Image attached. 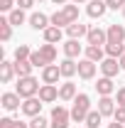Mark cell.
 Segmentation results:
<instances>
[{
    "label": "cell",
    "mask_w": 125,
    "mask_h": 128,
    "mask_svg": "<svg viewBox=\"0 0 125 128\" xmlns=\"http://www.w3.org/2000/svg\"><path fill=\"white\" fill-rule=\"evenodd\" d=\"M7 20H10V25H22L25 22V10L22 8H15L12 12H7Z\"/></svg>",
    "instance_id": "83f0119b"
},
{
    "label": "cell",
    "mask_w": 125,
    "mask_h": 128,
    "mask_svg": "<svg viewBox=\"0 0 125 128\" xmlns=\"http://www.w3.org/2000/svg\"><path fill=\"white\" fill-rule=\"evenodd\" d=\"M12 128H30V123H22V121H15V123H12Z\"/></svg>",
    "instance_id": "ab89813d"
},
{
    "label": "cell",
    "mask_w": 125,
    "mask_h": 128,
    "mask_svg": "<svg viewBox=\"0 0 125 128\" xmlns=\"http://www.w3.org/2000/svg\"><path fill=\"white\" fill-rule=\"evenodd\" d=\"M59 40H62V27H54V25H52V27H47V30H44V42L57 44Z\"/></svg>",
    "instance_id": "7402d4cb"
},
{
    "label": "cell",
    "mask_w": 125,
    "mask_h": 128,
    "mask_svg": "<svg viewBox=\"0 0 125 128\" xmlns=\"http://www.w3.org/2000/svg\"><path fill=\"white\" fill-rule=\"evenodd\" d=\"M123 126H125V123H118V121H115V123H110L108 128H123Z\"/></svg>",
    "instance_id": "60d3db41"
},
{
    "label": "cell",
    "mask_w": 125,
    "mask_h": 128,
    "mask_svg": "<svg viewBox=\"0 0 125 128\" xmlns=\"http://www.w3.org/2000/svg\"><path fill=\"white\" fill-rule=\"evenodd\" d=\"M52 2H57V5H66L69 0H52Z\"/></svg>",
    "instance_id": "7bdbcfd3"
},
{
    "label": "cell",
    "mask_w": 125,
    "mask_h": 128,
    "mask_svg": "<svg viewBox=\"0 0 125 128\" xmlns=\"http://www.w3.org/2000/svg\"><path fill=\"white\" fill-rule=\"evenodd\" d=\"M113 89H115V86H113V79H110V76H101L98 84H96V91H98L101 96H110Z\"/></svg>",
    "instance_id": "ac0fdd59"
},
{
    "label": "cell",
    "mask_w": 125,
    "mask_h": 128,
    "mask_svg": "<svg viewBox=\"0 0 125 128\" xmlns=\"http://www.w3.org/2000/svg\"><path fill=\"white\" fill-rule=\"evenodd\" d=\"M106 54L113 57V59H120L125 52H123V44H113V42H106Z\"/></svg>",
    "instance_id": "4316f807"
},
{
    "label": "cell",
    "mask_w": 125,
    "mask_h": 128,
    "mask_svg": "<svg viewBox=\"0 0 125 128\" xmlns=\"http://www.w3.org/2000/svg\"><path fill=\"white\" fill-rule=\"evenodd\" d=\"M30 62H32V66H42V69H44V66H47V59H44V57H42V52H39V49H37V52H32V57H30Z\"/></svg>",
    "instance_id": "1f68e13d"
},
{
    "label": "cell",
    "mask_w": 125,
    "mask_h": 128,
    "mask_svg": "<svg viewBox=\"0 0 125 128\" xmlns=\"http://www.w3.org/2000/svg\"><path fill=\"white\" fill-rule=\"evenodd\" d=\"M30 128H47V118H44L42 113H39V116H34V118L30 121Z\"/></svg>",
    "instance_id": "d6a6232c"
},
{
    "label": "cell",
    "mask_w": 125,
    "mask_h": 128,
    "mask_svg": "<svg viewBox=\"0 0 125 128\" xmlns=\"http://www.w3.org/2000/svg\"><path fill=\"white\" fill-rule=\"evenodd\" d=\"M30 27L32 30H47V27H52V20H49L47 15H44V12H34V15L30 17Z\"/></svg>",
    "instance_id": "52a82bcc"
},
{
    "label": "cell",
    "mask_w": 125,
    "mask_h": 128,
    "mask_svg": "<svg viewBox=\"0 0 125 128\" xmlns=\"http://www.w3.org/2000/svg\"><path fill=\"white\" fill-rule=\"evenodd\" d=\"M49 20H52V25H54V27H69V25H71V22H69V17L64 15V10H57Z\"/></svg>",
    "instance_id": "484cf974"
},
{
    "label": "cell",
    "mask_w": 125,
    "mask_h": 128,
    "mask_svg": "<svg viewBox=\"0 0 125 128\" xmlns=\"http://www.w3.org/2000/svg\"><path fill=\"white\" fill-rule=\"evenodd\" d=\"M86 59H91V62H103L106 59V49L103 47H98V44H88L86 47Z\"/></svg>",
    "instance_id": "9a60e30c"
},
{
    "label": "cell",
    "mask_w": 125,
    "mask_h": 128,
    "mask_svg": "<svg viewBox=\"0 0 125 128\" xmlns=\"http://www.w3.org/2000/svg\"><path fill=\"white\" fill-rule=\"evenodd\" d=\"M59 98L62 101H71V98H76V84H71V81H66L59 86Z\"/></svg>",
    "instance_id": "d6986e66"
},
{
    "label": "cell",
    "mask_w": 125,
    "mask_h": 128,
    "mask_svg": "<svg viewBox=\"0 0 125 128\" xmlns=\"http://www.w3.org/2000/svg\"><path fill=\"white\" fill-rule=\"evenodd\" d=\"M91 27H86V25H81V22H71L69 27H66V34H69V40H78V37H83V34H88Z\"/></svg>",
    "instance_id": "2e32d148"
},
{
    "label": "cell",
    "mask_w": 125,
    "mask_h": 128,
    "mask_svg": "<svg viewBox=\"0 0 125 128\" xmlns=\"http://www.w3.org/2000/svg\"><path fill=\"white\" fill-rule=\"evenodd\" d=\"M115 108H118V106H115V101H113L110 96H101V101H98V111L103 113V116H113Z\"/></svg>",
    "instance_id": "e0dca14e"
},
{
    "label": "cell",
    "mask_w": 125,
    "mask_h": 128,
    "mask_svg": "<svg viewBox=\"0 0 125 128\" xmlns=\"http://www.w3.org/2000/svg\"><path fill=\"white\" fill-rule=\"evenodd\" d=\"M64 15L69 17V22H78V5H64Z\"/></svg>",
    "instance_id": "f546056e"
},
{
    "label": "cell",
    "mask_w": 125,
    "mask_h": 128,
    "mask_svg": "<svg viewBox=\"0 0 125 128\" xmlns=\"http://www.w3.org/2000/svg\"><path fill=\"white\" fill-rule=\"evenodd\" d=\"M59 69H62V76H66V79H69V76H74V74H78V64L74 62V59H69V57L59 64Z\"/></svg>",
    "instance_id": "ffe728a7"
},
{
    "label": "cell",
    "mask_w": 125,
    "mask_h": 128,
    "mask_svg": "<svg viewBox=\"0 0 125 128\" xmlns=\"http://www.w3.org/2000/svg\"><path fill=\"white\" fill-rule=\"evenodd\" d=\"M106 10H108L106 0H91V2H88V8H86L88 17H103V15H106Z\"/></svg>",
    "instance_id": "7c38bea8"
},
{
    "label": "cell",
    "mask_w": 125,
    "mask_h": 128,
    "mask_svg": "<svg viewBox=\"0 0 125 128\" xmlns=\"http://www.w3.org/2000/svg\"><path fill=\"white\" fill-rule=\"evenodd\" d=\"M12 118H0V128H12Z\"/></svg>",
    "instance_id": "f35d334b"
},
{
    "label": "cell",
    "mask_w": 125,
    "mask_h": 128,
    "mask_svg": "<svg viewBox=\"0 0 125 128\" xmlns=\"http://www.w3.org/2000/svg\"><path fill=\"white\" fill-rule=\"evenodd\" d=\"M86 40H88V44H106L108 42V32L106 30H101V27H91L88 30V34H86Z\"/></svg>",
    "instance_id": "8992f818"
},
{
    "label": "cell",
    "mask_w": 125,
    "mask_h": 128,
    "mask_svg": "<svg viewBox=\"0 0 125 128\" xmlns=\"http://www.w3.org/2000/svg\"><path fill=\"white\" fill-rule=\"evenodd\" d=\"M113 118H115L118 123H125V106H118L115 113H113Z\"/></svg>",
    "instance_id": "e575fe53"
},
{
    "label": "cell",
    "mask_w": 125,
    "mask_h": 128,
    "mask_svg": "<svg viewBox=\"0 0 125 128\" xmlns=\"http://www.w3.org/2000/svg\"><path fill=\"white\" fill-rule=\"evenodd\" d=\"M39 81L34 79V76H22L20 79V84H17V94L22 96V98H30V96H34V94H39Z\"/></svg>",
    "instance_id": "7a4b0ae2"
},
{
    "label": "cell",
    "mask_w": 125,
    "mask_h": 128,
    "mask_svg": "<svg viewBox=\"0 0 125 128\" xmlns=\"http://www.w3.org/2000/svg\"><path fill=\"white\" fill-rule=\"evenodd\" d=\"M32 57V52H30V47L27 44H20V47L15 49V62H22V59H30Z\"/></svg>",
    "instance_id": "4dcf8cb0"
},
{
    "label": "cell",
    "mask_w": 125,
    "mask_h": 128,
    "mask_svg": "<svg viewBox=\"0 0 125 128\" xmlns=\"http://www.w3.org/2000/svg\"><path fill=\"white\" fill-rule=\"evenodd\" d=\"M12 5H15V0H0V10L2 12H12Z\"/></svg>",
    "instance_id": "d590c367"
},
{
    "label": "cell",
    "mask_w": 125,
    "mask_h": 128,
    "mask_svg": "<svg viewBox=\"0 0 125 128\" xmlns=\"http://www.w3.org/2000/svg\"><path fill=\"white\" fill-rule=\"evenodd\" d=\"M20 98H22V96L17 94H2V98H0V101H2V108H7V111H17V108H22V104H20Z\"/></svg>",
    "instance_id": "4fadbf2b"
},
{
    "label": "cell",
    "mask_w": 125,
    "mask_h": 128,
    "mask_svg": "<svg viewBox=\"0 0 125 128\" xmlns=\"http://www.w3.org/2000/svg\"><path fill=\"white\" fill-rule=\"evenodd\" d=\"M118 62H120V69H123V72H125V54H123V57H120V59H118Z\"/></svg>",
    "instance_id": "b9f144b4"
},
{
    "label": "cell",
    "mask_w": 125,
    "mask_h": 128,
    "mask_svg": "<svg viewBox=\"0 0 125 128\" xmlns=\"http://www.w3.org/2000/svg\"><path fill=\"white\" fill-rule=\"evenodd\" d=\"M59 76H62L59 64H47V66L42 69V81H44V84H57Z\"/></svg>",
    "instance_id": "5b68a950"
},
{
    "label": "cell",
    "mask_w": 125,
    "mask_h": 128,
    "mask_svg": "<svg viewBox=\"0 0 125 128\" xmlns=\"http://www.w3.org/2000/svg\"><path fill=\"white\" fill-rule=\"evenodd\" d=\"M42 98H37V96H30V98H25V104H22V113L25 116H30V118H34V116H39L42 113Z\"/></svg>",
    "instance_id": "277c9868"
},
{
    "label": "cell",
    "mask_w": 125,
    "mask_h": 128,
    "mask_svg": "<svg viewBox=\"0 0 125 128\" xmlns=\"http://www.w3.org/2000/svg\"><path fill=\"white\" fill-rule=\"evenodd\" d=\"M32 2H34V0H17V8L27 10V8H32Z\"/></svg>",
    "instance_id": "74e56055"
},
{
    "label": "cell",
    "mask_w": 125,
    "mask_h": 128,
    "mask_svg": "<svg viewBox=\"0 0 125 128\" xmlns=\"http://www.w3.org/2000/svg\"><path fill=\"white\" fill-rule=\"evenodd\" d=\"M10 34H12V25H10V20L5 17V20H0V40H2V42H7V40H10Z\"/></svg>",
    "instance_id": "f1b7e54d"
},
{
    "label": "cell",
    "mask_w": 125,
    "mask_h": 128,
    "mask_svg": "<svg viewBox=\"0 0 125 128\" xmlns=\"http://www.w3.org/2000/svg\"><path fill=\"white\" fill-rule=\"evenodd\" d=\"M64 54L69 57V59H74L81 54V44H78V40H69L66 44H64Z\"/></svg>",
    "instance_id": "603a6c76"
},
{
    "label": "cell",
    "mask_w": 125,
    "mask_h": 128,
    "mask_svg": "<svg viewBox=\"0 0 125 128\" xmlns=\"http://www.w3.org/2000/svg\"><path fill=\"white\" fill-rule=\"evenodd\" d=\"M32 62L30 59H22V62H15V72H17V76L22 79V76H32Z\"/></svg>",
    "instance_id": "44dd1931"
},
{
    "label": "cell",
    "mask_w": 125,
    "mask_h": 128,
    "mask_svg": "<svg viewBox=\"0 0 125 128\" xmlns=\"http://www.w3.org/2000/svg\"><path fill=\"white\" fill-rule=\"evenodd\" d=\"M78 76H81V79H93L96 76V62L81 59V62H78Z\"/></svg>",
    "instance_id": "8fae6325"
},
{
    "label": "cell",
    "mask_w": 125,
    "mask_h": 128,
    "mask_svg": "<svg viewBox=\"0 0 125 128\" xmlns=\"http://www.w3.org/2000/svg\"><path fill=\"white\" fill-rule=\"evenodd\" d=\"M118 69H120V62L118 59H113V57H106L103 62H101V72H103V76H115L118 74Z\"/></svg>",
    "instance_id": "ba28073f"
},
{
    "label": "cell",
    "mask_w": 125,
    "mask_h": 128,
    "mask_svg": "<svg viewBox=\"0 0 125 128\" xmlns=\"http://www.w3.org/2000/svg\"><path fill=\"white\" fill-rule=\"evenodd\" d=\"M118 106H125V86L118 89Z\"/></svg>",
    "instance_id": "8d00e7d4"
},
{
    "label": "cell",
    "mask_w": 125,
    "mask_h": 128,
    "mask_svg": "<svg viewBox=\"0 0 125 128\" xmlns=\"http://www.w3.org/2000/svg\"><path fill=\"white\" fill-rule=\"evenodd\" d=\"M106 32H108V42H113V44H123L125 42V27L123 25H110Z\"/></svg>",
    "instance_id": "9c48e42d"
},
{
    "label": "cell",
    "mask_w": 125,
    "mask_h": 128,
    "mask_svg": "<svg viewBox=\"0 0 125 128\" xmlns=\"http://www.w3.org/2000/svg\"><path fill=\"white\" fill-rule=\"evenodd\" d=\"M123 15H125V8H123Z\"/></svg>",
    "instance_id": "f6af8a7d"
},
{
    "label": "cell",
    "mask_w": 125,
    "mask_h": 128,
    "mask_svg": "<svg viewBox=\"0 0 125 128\" xmlns=\"http://www.w3.org/2000/svg\"><path fill=\"white\" fill-rule=\"evenodd\" d=\"M69 121H71V111H66L64 106L52 108V128H69Z\"/></svg>",
    "instance_id": "3957f363"
},
{
    "label": "cell",
    "mask_w": 125,
    "mask_h": 128,
    "mask_svg": "<svg viewBox=\"0 0 125 128\" xmlns=\"http://www.w3.org/2000/svg\"><path fill=\"white\" fill-rule=\"evenodd\" d=\"M15 62H7V59H2L0 62V81L2 84H7V81H12V76H15Z\"/></svg>",
    "instance_id": "30bf717a"
},
{
    "label": "cell",
    "mask_w": 125,
    "mask_h": 128,
    "mask_svg": "<svg viewBox=\"0 0 125 128\" xmlns=\"http://www.w3.org/2000/svg\"><path fill=\"white\" fill-rule=\"evenodd\" d=\"M101 121H103V113L96 108V111H91L88 116H86L83 123H86V128H98V126H101Z\"/></svg>",
    "instance_id": "cb8c5ba5"
},
{
    "label": "cell",
    "mask_w": 125,
    "mask_h": 128,
    "mask_svg": "<svg viewBox=\"0 0 125 128\" xmlns=\"http://www.w3.org/2000/svg\"><path fill=\"white\" fill-rule=\"evenodd\" d=\"M39 52H42V57H44V59H47L49 64H54V59H57V47H54V44L44 42V44L39 47Z\"/></svg>",
    "instance_id": "d4e9b609"
},
{
    "label": "cell",
    "mask_w": 125,
    "mask_h": 128,
    "mask_svg": "<svg viewBox=\"0 0 125 128\" xmlns=\"http://www.w3.org/2000/svg\"><path fill=\"white\" fill-rule=\"evenodd\" d=\"M106 5H108L110 10H123V8H125V0H106Z\"/></svg>",
    "instance_id": "836d02e7"
},
{
    "label": "cell",
    "mask_w": 125,
    "mask_h": 128,
    "mask_svg": "<svg viewBox=\"0 0 125 128\" xmlns=\"http://www.w3.org/2000/svg\"><path fill=\"white\" fill-rule=\"evenodd\" d=\"M74 2H76V5H78V2H86V0H74Z\"/></svg>",
    "instance_id": "ee69618b"
},
{
    "label": "cell",
    "mask_w": 125,
    "mask_h": 128,
    "mask_svg": "<svg viewBox=\"0 0 125 128\" xmlns=\"http://www.w3.org/2000/svg\"><path fill=\"white\" fill-rule=\"evenodd\" d=\"M39 98H42L44 104H52V101L59 98V89H57L54 84H44V86L39 89Z\"/></svg>",
    "instance_id": "5bb4252c"
},
{
    "label": "cell",
    "mask_w": 125,
    "mask_h": 128,
    "mask_svg": "<svg viewBox=\"0 0 125 128\" xmlns=\"http://www.w3.org/2000/svg\"><path fill=\"white\" fill-rule=\"evenodd\" d=\"M88 113H91V98L86 94H78L76 98H74V106H71V121L83 123Z\"/></svg>",
    "instance_id": "6da1fadb"
},
{
    "label": "cell",
    "mask_w": 125,
    "mask_h": 128,
    "mask_svg": "<svg viewBox=\"0 0 125 128\" xmlns=\"http://www.w3.org/2000/svg\"><path fill=\"white\" fill-rule=\"evenodd\" d=\"M39 2H42V0H39Z\"/></svg>",
    "instance_id": "bcb514c9"
}]
</instances>
